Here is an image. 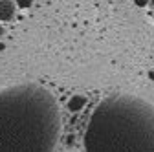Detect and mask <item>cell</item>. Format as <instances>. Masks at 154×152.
Returning a JSON list of instances; mask_svg holds the SVG:
<instances>
[{
    "instance_id": "1",
    "label": "cell",
    "mask_w": 154,
    "mask_h": 152,
    "mask_svg": "<svg viewBox=\"0 0 154 152\" xmlns=\"http://www.w3.org/2000/svg\"><path fill=\"white\" fill-rule=\"evenodd\" d=\"M61 132L63 117L53 92L35 83L0 90V152H53Z\"/></svg>"
},
{
    "instance_id": "2",
    "label": "cell",
    "mask_w": 154,
    "mask_h": 152,
    "mask_svg": "<svg viewBox=\"0 0 154 152\" xmlns=\"http://www.w3.org/2000/svg\"><path fill=\"white\" fill-rule=\"evenodd\" d=\"M86 152H154V105L112 93L94 108L85 130Z\"/></svg>"
},
{
    "instance_id": "3",
    "label": "cell",
    "mask_w": 154,
    "mask_h": 152,
    "mask_svg": "<svg viewBox=\"0 0 154 152\" xmlns=\"http://www.w3.org/2000/svg\"><path fill=\"white\" fill-rule=\"evenodd\" d=\"M17 15V6L13 0H0V24L15 20Z\"/></svg>"
},
{
    "instance_id": "4",
    "label": "cell",
    "mask_w": 154,
    "mask_h": 152,
    "mask_svg": "<svg viewBox=\"0 0 154 152\" xmlns=\"http://www.w3.org/2000/svg\"><path fill=\"white\" fill-rule=\"evenodd\" d=\"M86 105H88V97H86V96H81V93H77V96H72V97L68 99L66 108H68V112L77 114V112H81Z\"/></svg>"
},
{
    "instance_id": "5",
    "label": "cell",
    "mask_w": 154,
    "mask_h": 152,
    "mask_svg": "<svg viewBox=\"0 0 154 152\" xmlns=\"http://www.w3.org/2000/svg\"><path fill=\"white\" fill-rule=\"evenodd\" d=\"M15 6H17V9H29L33 6V2L31 0H18V2H15Z\"/></svg>"
},
{
    "instance_id": "6",
    "label": "cell",
    "mask_w": 154,
    "mask_h": 152,
    "mask_svg": "<svg viewBox=\"0 0 154 152\" xmlns=\"http://www.w3.org/2000/svg\"><path fill=\"white\" fill-rule=\"evenodd\" d=\"M134 4H136L138 8H145V6H147L149 2H147V0H136V2H134Z\"/></svg>"
},
{
    "instance_id": "7",
    "label": "cell",
    "mask_w": 154,
    "mask_h": 152,
    "mask_svg": "<svg viewBox=\"0 0 154 152\" xmlns=\"http://www.w3.org/2000/svg\"><path fill=\"white\" fill-rule=\"evenodd\" d=\"M4 35H6V26H4V24H0V39H2Z\"/></svg>"
},
{
    "instance_id": "8",
    "label": "cell",
    "mask_w": 154,
    "mask_h": 152,
    "mask_svg": "<svg viewBox=\"0 0 154 152\" xmlns=\"http://www.w3.org/2000/svg\"><path fill=\"white\" fill-rule=\"evenodd\" d=\"M147 75H149V79H150V81H154V70H150Z\"/></svg>"
},
{
    "instance_id": "9",
    "label": "cell",
    "mask_w": 154,
    "mask_h": 152,
    "mask_svg": "<svg viewBox=\"0 0 154 152\" xmlns=\"http://www.w3.org/2000/svg\"><path fill=\"white\" fill-rule=\"evenodd\" d=\"M4 50H6V44H4V42H0V51H4Z\"/></svg>"
}]
</instances>
